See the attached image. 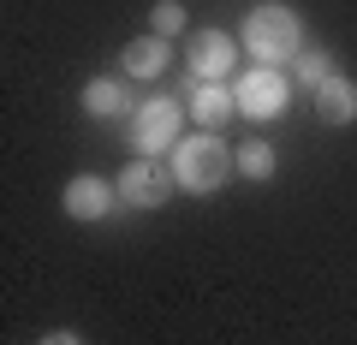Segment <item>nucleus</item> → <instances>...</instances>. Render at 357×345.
I'll return each instance as SVG.
<instances>
[{"label": "nucleus", "instance_id": "f257e3e1", "mask_svg": "<svg viewBox=\"0 0 357 345\" xmlns=\"http://www.w3.org/2000/svg\"><path fill=\"white\" fill-rule=\"evenodd\" d=\"M167 167H173V179H178L185 197H215L220 185L238 173L220 131H191V137H178V149L167 155Z\"/></svg>", "mask_w": 357, "mask_h": 345}, {"label": "nucleus", "instance_id": "f03ea898", "mask_svg": "<svg viewBox=\"0 0 357 345\" xmlns=\"http://www.w3.org/2000/svg\"><path fill=\"white\" fill-rule=\"evenodd\" d=\"M244 48H250L256 66H274L280 72L286 60H304V18L286 0H262L244 18Z\"/></svg>", "mask_w": 357, "mask_h": 345}, {"label": "nucleus", "instance_id": "7ed1b4c3", "mask_svg": "<svg viewBox=\"0 0 357 345\" xmlns=\"http://www.w3.org/2000/svg\"><path fill=\"white\" fill-rule=\"evenodd\" d=\"M126 137H131V149H137L143 161H167V155L178 149V137H185V102H178V95H149V102H137Z\"/></svg>", "mask_w": 357, "mask_h": 345}, {"label": "nucleus", "instance_id": "20e7f679", "mask_svg": "<svg viewBox=\"0 0 357 345\" xmlns=\"http://www.w3.org/2000/svg\"><path fill=\"white\" fill-rule=\"evenodd\" d=\"M232 102H238L244 119H280L286 102H292V77H280L274 66H250V77L232 84Z\"/></svg>", "mask_w": 357, "mask_h": 345}, {"label": "nucleus", "instance_id": "39448f33", "mask_svg": "<svg viewBox=\"0 0 357 345\" xmlns=\"http://www.w3.org/2000/svg\"><path fill=\"white\" fill-rule=\"evenodd\" d=\"M173 191H178V179H173L167 161H143L137 155V161L119 173V208H161Z\"/></svg>", "mask_w": 357, "mask_h": 345}, {"label": "nucleus", "instance_id": "423d86ee", "mask_svg": "<svg viewBox=\"0 0 357 345\" xmlns=\"http://www.w3.org/2000/svg\"><path fill=\"white\" fill-rule=\"evenodd\" d=\"M185 60H191V72L203 77V84H227L232 66H238V42H232L227 30H191Z\"/></svg>", "mask_w": 357, "mask_h": 345}, {"label": "nucleus", "instance_id": "0eeeda50", "mask_svg": "<svg viewBox=\"0 0 357 345\" xmlns=\"http://www.w3.org/2000/svg\"><path fill=\"white\" fill-rule=\"evenodd\" d=\"M119 208V185L96 179V173H77L72 185H66V215L72 220H107Z\"/></svg>", "mask_w": 357, "mask_h": 345}, {"label": "nucleus", "instance_id": "6e6552de", "mask_svg": "<svg viewBox=\"0 0 357 345\" xmlns=\"http://www.w3.org/2000/svg\"><path fill=\"white\" fill-rule=\"evenodd\" d=\"M84 114L89 119H119V114H137V95H131L126 77H89L84 84Z\"/></svg>", "mask_w": 357, "mask_h": 345}, {"label": "nucleus", "instance_id": "1a4fd4ad", "mask_svg": "<svg viewBox=\"0 0 357 345\" xmlns=\"http://www.w3.org/2000/svg\"><path fill=\"white\" fill-rule=\"evenodd\" d=\"M185 114L197 119V125H227L232 114H238V102H232V84H203V77H197L191 84V102H185Z\"/></svg>", "mask_w": 357, "mask_h": 345}, {"label": "nucleus", "instance_id": "9d476101", "mask_svg": "<svg viewBox=\"0 0 357 345\" xmlns=\"http://www.w3.org/2000/svg\"><path fill=\"white\" fill-rule=\"evenodd\" d=\"M316 119L321 125H333V131H345V125H357V84L351 77H333V84H321L316 90Z\"/></svg>", "mask_w": 357, "mask_h": 345}, {"label": "nucleus", "instance_id": "9b49d317", "mask_svg": "<svg viewBox=\"0 0 357 345\" xmlns=\"http://www.w3.org/2000/svg\"><path fill=\"white\" fill-rule=\"evenodd\" d=\"M119 66H126V77H161L167 66H173V48H167V36H137L126 42V54H119Z\"/></svg>", "mask_w": 357, "mask_h": 345}, {"label": "nucleus", "instance_id": "f8f14e48", "mask_svg": "<svg viewBox=\"0 0 357 345\" xmlns=\"http://www.w3.org/2000/svg\"><path fill=\"white\" fill-rule=\"evenodd\" d=\"M232 167H238L244 179H274V149H268L262 137H250V143L232 149Z\"/></svg>", "mask_w": 357, "mask_h": 345}, {"label": "nucleus", "instance_id": "ddd939ff", "mask_svg": "<svg viewBox=\"0 0 357 345\" xmlns=\"http://www.w3.org/2000/svg\"><path fill=\"white\" fill-rule=\"evenodd\" d=\"M333 77H340V72H333V60H328V54H321V48H304V60H298V84H304L310 95H316L321 84H333Z\"/></svg>", "mask_w": 357, "mask_h": 345}, {"label": "nucleus", "instance_id": "4468645a", "mask_svg": "<svg viewBox=\"0 0 357 345\" xmlns=\"http://www.w3.org/2000/svg\"><path fill=\"white\" fill-rule=\"evenodd\" d=\"M191 24V13H185V0H155L149 6V30L155 36H173V30Z\"/></svg>", "mask_w": 357, "mask_h": 345}, {"label": "nucleus", "instance_id": "2eb2a0df", "mask_svg": "<svg viewBox=\"0 0 357 345\" xmlns=\"http://www.w3.org/2000/svg\"><path fill=\"white\" fill-rule=\"evenodd\" d=\"M42 345H84V339H77V333H66V328H60V333H42Z\"/></svg>", "mask_w": 357, "mask_h": 345}]
</instances>
